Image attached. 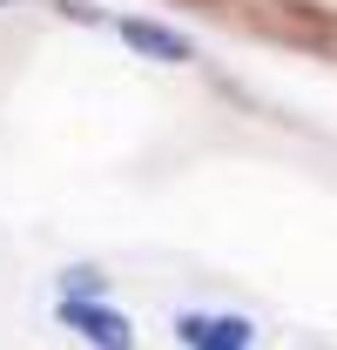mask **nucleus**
I'll list each match as a JSON object with an SVG mask.
<instances>
[{
  "label": "nucleus",
  "instance_id": "f257e3e1",
  "mask_svg": "<svg viewBox=\"0 0 337 350\" xmlns=\"http://www.w3.org/2000/svg\"><path fill=\"white\" fill-rule=\"evenodd\" d=\"M54 323L75 337L82 350H135L142 330L115 297H54Z\"/></svg>",
  "mask_w": 337,
  "mask_h": 350
},
{
  "label": "nucleus",
  "instance_id": "f03ea898",
  "mask_svg": "<svg viewBox=\"0 0 337 350\" xmlns=\"http://www.w3.org/2000/svg\"><path fill=\"white\" fill-rule=\"evenodd\" d=\"M168 337H175L182 350H256V317L189 304V310H175V317H168Z\"/></svg>",
  "mask_w": 337,
  "mask_h": 350
},
{
  "label": "nucleus",
  "instance_id": "7ed1b4c3",
  "mask_svg": "<svg viewBox=\"0 0 337 350\" xmlns=\"http://www.w3.org/2000/svg\"><path fill=\"white\" fill-rule=\"evenodd\" d=\"M108 27H115V41H122L128 54H142V61H155V68H189V61H196V41H189L182 27L155 21V14H115Z\"/></svg>",
  "mask_w": 337,
  "mask_h": 350
},
{
  "label": "nucleus",
  "instance_id": "20e7f679",
  "mask_svg": "<svg viewBox=\"0 0 337 350\" xmlns=\"http://www.w3.org/2000/svg\"><path fill=\"white\" fill-rule=\"evenodd\" d=\"M54 297H108V269H101V262H68V269H54Z\"/></svg>",
  "mask_w": 337,
  "mask_h": 350
},
{
  "label": "nucleus",
  "instance_id": "39448f33",
  "mask_svg": "<svg viewBox=\"0 0 337 350\" xmlns=\"http://www.w3.org/2000/svg\"><path fill=\"white\" fill-rule=\"evenodd\" d=\"M7 7H21V0H0V14H7Z\"/></svg>",
  "mask_w": 337,
  "mask_h": 350
}]
</instances>
